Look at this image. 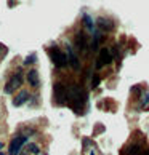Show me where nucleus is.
<instances>
[{
    "mask_svg": "<svg viewBox=\"0 0 149 155\" xmlns=\"http://www.w3.org/2000/svg\"><path fill=\"white\" fill-rule=\"evenodd\" d=\"M85 99H87V94L79 85L67 87V102L69 104H72L74 107H82L85 104Z\"/></svg>",
    "mask_w": 149,
    "mask_h": 155,
    "instance_id": "obj_1",
    "label": "nucleus"
},
{
    "mask_svg": "<svg viewBox=\"0 0 149 155\" xmlns=\"http://www.w3.org/2000/svg\"><path fill=\"white\" fill-rule=\"evenodd\" d=\"M48 54H50V58H51V61H53V64L56 67L61 69V67L67 66V56L63 53L58 47H50L48 48Z\"/></svg>",
    "mask_w": 149,
    "mask_h": 155,
    "instance_id": "obj_2",
    "label": "nucleus"
},
{
    "mask_svg": "<svg viewBox=\"0 0 149 155\" xmlns=\"http://www.w3.org/2000/svg\"><path fill=\"white\" fill-rule=\"evenodd\" d=\"M21 85H22V74L21 72H16L13 74L10 78H8V82L5 83V93L7 94H13L15 91H18L21 88Z\"/></svg>",
    "mask_w": 149,
    "mask_h": 155,
    "instance_id": "obj_3",
    "label": "nucleus"
},
{
    "mask_svg": "<svg viewBox=\"0 0 149 155\" xmlns=\"http://www.w3.org/2000/svg\"><path fill=\"white\" fill-rule=\"evenodd\" d=\"M26 146V136H15L13 139L10 141V155H18L21 150H22V147Z\"/></svg>",
    "mask_w": 149,
    "mask_h": 155,
    "instance_id": "obj_4",
    "label": "nucleus"
},
{
    "mask_svg": "<svg viewBox=\"0 0 149 155\" xmlns=\"http://www.w3.org/2000/svg\"><path fill=\"white\" fill-rule=\"evenodd\" d=\"M111 62H112V53H111L107 48H101V50H100L98 61H96V71H100L101 67L111 64Z\"/></svg>",
    "mask_w": 149,
    "mask_h": 155,
    "instance_id": "obj_5",
    "label": "nucleus"
},
{
    "mask_svg": "<svg viewBox=\"0 0 149 155\" xmlns=\"http://www.w3.org/2000/svg\"><path fill=\"white\" fill-rule=\"evenodd\" d=\"M53 93H55V101L58 104H66L67 102V88L61 83H56L55 88H53Z\"/></svg>",
    "mask_w": 149,
    "mask_h": 155,
    "instance_id": "obj_6",
    "label": "nucleus"
},
{
    "mask_svg": "<svg viewBox=\"0 0 149 155\" xmlns=\"http://www.w3.org/2000/svg\"><path fill=\"white\" fill-rule=\"evenodd\" d=\"M74 43H76V47L79 51H85L88 47V40H87V35H85L83 31H80L76 34V38H74Z\"/></svg>",
    "mask_w": 149,
    "mask_h": 155,
    "instance_id": "obj_7",
    "label": "nucleus"
},
{
    "mask_svg": "<svg viewBox=\"0 0 149 155\" xmlns=\"http://www.w3.org/2000/svg\"><path fill=\"white\" fill-rule=\"evenodd\" d=\"M29 96H31L29 91H26V90L19 91V93L13 97V106H15V107H19V106H22L24 102H27V99H29Z\"/></svg>",
    "mask_w": 149,
    "mask_h": 155,
    "instance_id": "obj_8",
    "label": "nucleus"
},
{
    "mask_svg": "<svg viewBox=\"0 0 149 155\" xmlns=\"http://www.w3.org/2000/svg\"><path fill=\"white\" fill-rule=\"evenodd\" d=\"M66 56H67V62L76 69V71H79V58H77V54L74 53V50L71 48V45H67V53H66Z\"/></svg>",
    "mask_w": 149,
    "mask_h": 155,
    "instance_id": "obj_9",
    "label": "nucleus"
},
{
    "mask_svg": "<svg viewBox=\"0 0 149 155\" xmlns=\"http://www.w3.org/2000/svg\"><path fill=\"white\" fill-rule=\"evenodd\" d=\"M122 155H143V149L140 144H128L122 150Z\"/></svg>",
    "mask_w": 149,
    "mask_h": 155,
    "instance_id": "obj_10",
    "label": "nucleus"
},
{
    "mask_svg": "<svg viewBox=\"0 0 149 155\" xmlns=\"http://www.w3.org/2000/svg\"><path fill=\"white\" fill-rule=\"evenodd\" d=\"M83 155H98V150L90 139H83Z\"/></svg>",
    "mask_w": 149,
    "mask_h": 155,
    "instance_id": "obj_11",
    "label": "nucleus"
},
{
    "mask_svg": "<svg viewBox=\"0 0 149 155\" xmlns=\"http://www.w3.org/2000/svg\"><path fill=\"white\" fill-rule=\"evenodd\" d=\"M27 82H29L31 87H39L40 83V78H39V72L36 69H31L29 74H27Z\"/></svg>",
    "mask_w": 149,
    "mask_h": 155,
    "instance_id": "obj_12",
    "label": "nucleus"
},
{
    "mask_svg": "<svg viewBox=\"0 0 149 155\" xmlns=\"http://www.w3.org/2000/svg\"><path fill=\"white\" fill-rule=\"evenodd\" d=\"M98 26H100V31H107L109 32L112 27H114V22L111 21V19H104V18H100L98 19Z\"/></svg>",
    "mask_w": 149,
    "mask_h": 155,
    "instance_id": "obj_13",
    "label": "nucleus"
},
{
    "mask_svg": "<svg viewBox=\"0 0 149 155\" xmlns=\"http://www.w3.org/2000/svg\"><path fill=\"white\" fill-rule=\"evenodd\" d=\"M40 152V149L37 144H26L22 149V155H36Z\"/></svg>",
    "mask_w": 149,
    "mask_h": 155,
    "instance_id": "obj_14",
    "label": "nucleus"
},
{
    "mask_svg": "<svg viewBox=\"0 0 149 155\" xmlns=\"http://www.w3.org/2000/svg\"><path fill=\"white\" fill-rule=\"evenodd\" d=\"M140 106H141V109H149L147 106H149V91H146V94L143 93V96H141V102H140Z\"/></svg>",
    "mask_w": 149,
    "mask_h": 155,
    "instance_id": "obj_15",
    "label": "nucleus"
},
{
    "mask_svg": "<svg viewBox=\"0 0 149 155\" xmlns=\"http://www.w3.org/2000/svg\"><path fill=\"white\" fill-rule=\"evenodd\" d=\"M83 22H85V26L88 27V31H93V22H91V18H90V16L85 15V16H83Z\"/></svg>",
    "mask_w": 149,
    "mask_h": 155,
    "instance_id": "obj_16",
    "label": "nucleus"
},
{
    "mask_svg": "<svg viewBox=\"0 0 149 155\" xmlns=\"http://www.w3.org/2000/svg\"><path fill=\"white\" fill-rule=\"evenodd\" d=\"M37 58H36V54H29V58H26V61H24V64H32L34 61H36Z\"/></svg>",
    "mask_w": 149,
    "mask_h": 155,
    "instance_id": "obj_17",
    "label": "nucleus"
},
{
    "mask_svg": "<svg viewBox=\"0 0 149 155\" xmlns=\"http://www.w3.org/2000/svg\"><path fill=\"white\" fill-rule=\"evenodd\" d=\"M98 83H100V77L96 75L93 80H91V87H93V88H95V87H98Z\"/></svg>",
    "mask_w": 149,
    "mask_h": 155,
    "instance_id": "obj_18",
    "label": "nucleus"
},
{
    "mask_svg": "<svg viewBox=\"0 0 149 155\" xmlns=\"http://www.w3.org/2000/svg\"><path fill=\"white\" fill-rule=\"evenodd\" d=\"M143 155H149V150H147V152H144V153H143Z\"/></svg>",
    "mask_w": 149,
    "mask_h": 155,
    "instance_id": "obj_19",
    "label": "nucleus"
},
{
    "mask_svg": "<svg viewBox=\"0 0 149 155\" xmlns=\"http://www.w3.org/2000/svg\"><path fill=\"white\" fill-rule=\"evenodd\" d=\"M2 147H3V144H2V142H0V149H2Z\"/></svg>",
    "mask_w": 149,
    "mask_h": 155,
    "instance_id": "obj_20",
    "label": "nucleus"
}]
</instances>
